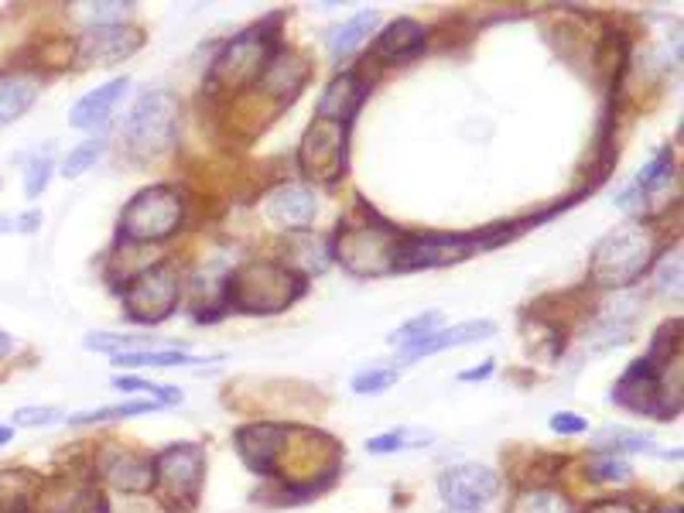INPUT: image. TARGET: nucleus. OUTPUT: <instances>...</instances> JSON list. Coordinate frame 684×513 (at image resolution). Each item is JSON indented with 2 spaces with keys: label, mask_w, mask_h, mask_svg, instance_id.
Returning a JSON list of instances; mask_svg holds the SVG:
<instances>
[{
  "label": "nucleus",
  "mask_w": 684,
  "mask_h": 513,
  "mask_svg": "<svg viewBox=\"0 0 684 513\" xmlns=\"http://www.w3.org/2000/svg\"><path fill=\"white\" fill-rule=\"evenodd\" d=\"M370 83L357 73V68H349V73L336 76L333 83L325 86L322 100H319V121H336L346 124L352 113H357L366 100Z\"/></svg>",
  "instance_id": "16"
},
{
  "label": "nucleus",
  "mask_w": 684,
  "mask_h": 513,
  "mask_svg": "<svg viewBox=\"0 0 684 513\" xmlns=\"http://www.w3.org/2000/svg\"><path fill=\"white\" fill-rule=\"evenodd\" d=\"M185 220V202L172 189V185H154V189L137 192L121 213V233L127 240L140 243H154V240H169L172 233H178Z\"/></svg>",
  "instance_id": "4"
},
{
  "label": "nucleus",
  "mask_w": 684,
  "mask_h": 513,
  "mask_svg": "<svg viewBox=\"0 0 684 513\" xmlns=\"http://www.w3.org/2000/svg\"><path fill=\"white\" fill-rule=\"evenodd\" d=\"M158 401H127L116 408H100V411H83V414H69V425H97V422H113V417H134V414H148L154 411Z\"/></svg>",
  "instance_id": "31"
},
{
  "label": "nucleus",
  "mask_w": 684,
  "mask_h": 513,
  "mask_svg": "<svg viewBox=\"0 0 684 513\" xmlns=\"http://www.w3.org/2000/svg\"><path fill=\"white\" fill-rule=\"evenodd\" d=\"M657 288L664 295H681V253H668L664 261H660V271H657Z\"/></svg>",
  "instance_id": "38"
},
{
  "label": "nucleus",
  "mask_w": 684,
  "mask_h": 513,
  "mask_svg": "<svg viewBox=\"0 0 684 513\" xmlns=\"http://www.w3.org/2000/svg\"><path fill=\"white\" fill-rule=\"evenodd\" d=\"M274 52H277V45L271 41V32L250 28V32L233 38L226 49L220 52V59L212 62L209 79H212V86H220L226 92L253 86L257 79H261L264 65L271 62Z\"/></svg>",
  "instance_id": "6"
},
{
  "label": "nucleus",
  "mask_w": 684,
  "mask_h": 513,
  "mask_svg": "<svg viewBox=\"0 0 684 513\" xmlns=\"http://www.w3.org/2000/svg\"><path fill=\"white\" fill-rule=\"evenodd\" d=\"M442 322H445V315H442L438 309L421 312V315H414V318H408L405 325H400V329L390 336V342H394L397 349H405V346H411V342H418V339H424V336L438 333V329H442Z\"/></svg>",
  "instance_id": "30"
},
{
  "label": "nucleus",
  "mask_w": 684,
  "mask_h": 513,
  "mask_svg": "<svg viewBox=\"0 0 684 513\" xmlns=\"http://www.w3.org/2000/svg\"><path fill=\"white\" fill-rule=\"evenodd\" d=\"M4 229H11V220H4V216H0V233H4Z\"/></svg>",
  "instance_id": "45"
},
{
  "label": "nucleus",
  "mask_w": 684,
  "mask_h": 513,
  "mask_svg": "<svg viewBox=\"0 0 684 513\" xmlns=\"http://www.w3.org/2000/svg\"><path fill=\"white\" fill-rule=\"evenodd\" d=\"M551 431H558V435H582V431H588V422L582 414L558 411V414H551Z\"/></svg>",
  "instance_id": "39"
},
{
  "label": "nucleus",
  "mask_w": 684,
  "mask_h": 513,
  "mask_svg": "<svg viewBox=\"0 0 684 513\" xmlns=\"http://www.w3.org/2000/svg\"><path fill=\"white\" fill-rule=\"evenodd\" d=\"M38 223H41V213H28V216H21V220L11 223V226L21 229V233H32V229H38Z\"/></svg>",
  "instance_id": "42"
},
{
  "label": "nucleus",
  "mask_w": 684,
  "mask_h": 513,
  "mask_svg": "<svg viewBox=\"0 0 684 513\" xmlns=\"http://www.w3.org/2000/svg\"><path fill=\"white\" fill-rule=\"evenodd\" d=\"M206 479V452L196 441H178L154 459V486H161L169 497L196 500L199 486Z\"/></svg>",
  "instance_id": "11"
},
{
  "label": "nucleus",
  "mask_w": 684,
  "mask_h": 513,
  "mask_svg": "<svg viewBox=\"0 0 684 513\" xmlns=\"http://www.w3.org/2000/svg\"><path fill=\"white\" fill-rule=\"evenodd\" d=\"M298 168L315 182H336L346 168V127L315 116L298 145Z\"/></svg>",
  "instance_id": "9"
},
{
  "label": "nucleus",
  "mask_w": 684,
  "mask_h": 513,
  "mask_svg": "<svg viewBox=\"0 0 684 513\" xmlns=\"http://www.w3.org/2000/svg\"><path fill=\"white\" fill-rule=\"evenodd\" d=\"M113 363L124 370H164V366H196L199 356L182 353V349H145V353L113 356Z\"/></svg>",
  "instance_id": "25"
},
{
  "label": "nucleus",
  "mask_w": 684,
  "mask_h": 513,
  "mask_svg": "<svg viewBox=\"0 0 684 513\" xmlns=\"http://www.w3.org/2000/svg\"><path fill=\"white\" fill-rule=\"evenodd\" d=\"M654 261V233L647 223H623L609 229L588 256V274L602 288H630Z\"/></svg>",
  "instance_id": "2"
},
{
  "label": "nucleus",
  "mask_w": 684,
  "mask_h": 513,
  "mask_svg": "<svg viewBox=\"0 0 684 513\" xmlns=\"http://www.w3.org/2000/svg\"><path fill=\"white\" fill-rule=\"evenodd\" d=\"M435 441L432 431L424 428H390L384 435H373L366 441L370 455H394V452H411V449H428Z\"/></svg>",
  "instance_id": "24"
},
{
  "label": "nucleus",
  "mask_w": 684,
  "mask_h": 513,
  "mask_svg": "<svg viewBox=\"0 0 684 513\" xmlns=\"http://www.w3.org/2000/svg\"><path fill=\"white\" fill-rule=\"evenodd\" d=\"M400 373L394 366H373V370H363L357 380H352V393H360V398H370V393H384L390 387H397Z\"/></svg>",
  "instance_id": "33"
},
{
  "label": "nucleus",
  "mask_w": 684,
  "mask_h": 513,
  "mask_svg": "<svg viewBox=\"0 0 684 513\" xmlns=\"http://www.w3.org/2000/svg\"><path fill=\"white\" fill-rule=\"evenodd\" d=\"M588 513H636L630 503H623V500H602V503H596Z\"/></svg>",
  "instance_id": "40"
},
{
  "label": "nucleus",
  "mask_w": 684,
  "mask_h": 513,
  "mask_svg": "<svg viewBox=\"0 0 684 513\" xmlns=\"http://www.w3.org/2000/svg\"><path fill=\"white\" fill-rule=\"evenodd\" d=\"M127 86H130V79H110V83L97 86L92 92H86V97L73 110H69V124L79 127V130H97V127H103L110 116H113L116 103L127 97Z\"/></svg>",
  "instance_id": "17"
},
{
  "label": "nucleus",
  "mask_w": 684,
  "mask_h": 513,
  "mask_svg": "<svg viewBox=\"0 0 684 513\" xmlns=\"http://www.w3.org/2000/svg\"><path fill=\"white\" fill-rule=\"evenodd\" d=\"M178 295H182V281L172 264H154L148 271L134 274L127 288H124V305L127 315L134 322H161L169 318L178 305Z\"/></svg>",
  "instance_id": "8"
},
{
  "label": "nucleus",
  "mask_w": 684,
  "mask_h": 513,
  "mask_svg": "<svg viewBox=\"0 0 684 513\" xmlns=\"http://www.w3.org/2000/svg\"><path fill=\"white\" fill-rule=\"evenodd\" d=\"M424 41H428V32H424L414 17H397L387 25V32H381L373 49L384 62H400V59L418 55L424 49Z\"/></svg>",
  "instance_id": "21"
},
{
  "label": "nucleus",
  "mask_w": 684,
  "mask_h": 513,
  "mask_svg": "<svg viewBox=\"0 0 684 513\" xmlns=\"http://www.w3.org/2000/svg\"><path fill=\"white\" fill-rule=\"evenodd\" d=\"M103 151H107V141H103V137H89V141L76 145L73 151L65 154V161H62V175H65V178H79L83 172H89L92 165H97V161L103 158Z\"/></svg>",
  "instance_id": "29"
},
{
  "label": "nucleus",
  "mask_w": 684,
  "mask_h": 513,
  "mask_svg": "<svg viewBox=\"0 0 684 513\" xmlns=\"http://www.w3.org/2000/svg\"><path fill=\"white\" fill-rule=\"evenodd\" d=\"M137 49H140V35H137L134 28L113 25V28H89L83 55H86L89 62L113 65V62L127 59V55L137 52Z\"/></svg>",
  "instance_id": "20"
},
{
  "label": "nucleus",
  "mask_w": 684,
  "mask_h": 513,
  "mask_svg": "<svg viewBox=\"0 0 684 513\" xmlns=\"http://www.w3.org/2000/svg\"><path fill=\"white\" fill-rule=\"evenodd\" d=\"M100 473L121 493H148V489H154V459L130 449H107L100 455Z\"/></svg>",
  "instance_id": "12"
},
{
  "label": "nucleus",
  "mask_w": 684,
  "mask_h": 513,
  "mask_svg": "<svg viewBox=\"0 0 684 513\" xmlns=\"http://www.w3.org/2000/svg\"><path fill=\"white\" fill-rule=\"evenodd\" d=\"M11 349H14V339L4 333V329H0V356H8L11 353Z\"/></svg>",
  "instance_id": "43"
},
{
  "label": "nucleus",
  "mask_w": 684,
  "mask_h": 513,
  "mask_svg": "<svg viewBox=\"0 0 684 513\" xmlns=\"http://www.w3.org/2000/svg\"><path fill=\"white\" fill-rule=\"evenodd\" d=\"M497 336V322L489 318H476V322H462V325H452V329H438L432 336H424L405 349H397L400 360L405 363H414L421 356H432V353H442V349H452V346H469V342H483V339H493Z\"/></svg>",
  "instance_id": "14"
},
{
  "label": "nucleus",
  "mask_w": 684,
  "mask_h": 513,
  "mask_svg": "<svg viewBox=\"0 0 684 513\" xmlns=\"http://www.w3.org/2000/svg\"><path fill=\"white\" fill-rule=\"evenodd\" d=\"M400 233L387 223H363V226H343L336 256L339 264L357 277H381L394 274V250Z\"/></svg>",
  "instance_id": "5"
},
{
  "label": "nucleus",
  "mask_w": 684,
  "mask_h": 513,
  "mask_svg": "<svg viewBox=\"0 0 684 513\" xmlns=\"http://www.w3.org/2000/svg\"><path fill=\"white\" fill-rule=\"evenodd\" d=\"M178 100L169 89H148L137 97L124 121V145L137 158H158L178 141Z\"/></svg>",
  "instance_id": "3"
},
{
  "label": "nucleus",
  "mask_w": 684,
  "mask_h": 513,
  "mask_svg": "<svg viewBox=\"0 0 684 513\" xmlns=\"http://www.w3.org/2000/svg\"><path fill=\"white\" fill-rule=\"evenodd\" d=\"M8 441H14V425H0V449H4Z\"/></svg>",
  "instance_id": "44"
},
{
  "label": "nucleus",
  "mask_w": 684,
  "mask_h": 513,
  "mask_svg": "<svg viewBox=\"0 0 684 513\" xmlns=\"http://www.w3.org/2000/svg\"><path fill=\"white\" fill-rule=\"evenodd\" d=\"M11 422L17 428H49V425H59L65 422V414L59 408H17L11 414Z\"/></svg>",
  "instance_id": "35"
},
{
  "label": "nucleus",
  "mask_w": 684,
  "mask_h": 513,
  "mask_svg": "<svg viewBox=\"0 0 684 513\" xmlns=\"http://www.w3.org/2000/svg\"><path fill=\"white\" fill-rule=\"evenodd\" d=\"M52 513H110V510H107V500L100 493H92V489H79V493L55 503Z\"/></svg>",
  "instance_id": "37"
},
{
  "label": "nucleus",
  "mask_w": 684,
  "mask_h": 513,
  "mask_svg": "<svg viewBox=\"0 0 684 513\" xmlns=\"http://www.w3.org/2000/svg\"><path fill=\"white\" fill-rule=\"evenodd\" d=\"M585 476L593 483H630L633 470H630V462L620 459V455H602V459L585 465Z\"/></svg>",
  "instance_id": "34"
},
{
  "label": "nucleus",
  "mask_w": 684,
  "mask_h": 513,
  "mask_svg": "<svg viewBox=\"0 0 684 513\" xmlns=\"http://www.w3.org/2000/svg\"><path fill=\"white\" fill-rule=\"evenodd\" d=\"M376 21H381V14H376V11H360V14H352L349 21H343V25L333 28V35H328V55H333L336 62L352 55L370 38V32L376 28Z\"/></svg>",
  "instance_id": "23"
},
{
  "label": "nucleus",
  "mask_w": 684,
  "mask_h": 513,
  "mask_svg": "<svg viewBox=\"0 0 684 513\" xmlns=\"http://www.w3.org/2000/svg\"><path fill=\"white\" fill-rule=\"evenodd\" d=\"M671 175H674V161H671V151H657V158L650 161V165L636 175L626 189H623V196L617 199L620 202V209H626V213H641V209L650 202V196L654 192H660L664 189V185L671 182Z\"/></svg>",
  "instance_id": "19"
},
{
  "label": "nucleus",
  "mask_w": 684,
  "mask_h": 513,
  "mask_svg": "<svg viewBox=\"0 0 684 513\" xmlns=\"http://www.w3.org/2000/svg\"><path fill=\"white\" fill-rule=\"evenodd\" d=\"M510 513H575L569 497L555 493V489H527L513 500Z\"/></svg>",
  "instance_id": "28"
},
{
  "label": "nucleus",
  "mask_w": 684,
  "mask_h": 513,
  "mask_svg": "<svg viewBox=\"0 0 684 513\" xmlns=\"http://www.w3.org/2000/svg\"><path fill=\"white\" fill-rule=\"evenodd\" d=\"M438 493L452 513H480L500 493V476L489 465H452L438 476Z\"/></svg>",
  "instance_id": "10"
},
{
  "label": "nucleus",
  "mask_w": 684,
  "mask_h": 513,
  "mask_svg": "<svg viewBox=\"0 0 684 513\" xmlns=\"http://www.w3.org/2000/svg\"><path fill=\"white\" fill-rule=\"evenodd\" d=\"M285 428L281 425H247L237 431V452L240 459L247 462L250 473H261V476H271L274 473V459L277 452L285 449Z\"/></svg>",
  "instance_id": "15"
},
{
  "label": "nucleus",
  "mask_w": 684,
  "mask_h": 513,
  "mask_svg": "<svg viewBox=\"0 0 684 513\" xmlns=\"http://www.w3.org/2000/svg\"><path fill=\"white\" fill-rule=\"evenodd\" d=\"M86 349L124 356V353H145V349H164V342L158 336H121V333L103 336V333H92V336H86Z\"/></svg>",
  "instance_id": "27"
},
{
  "label": "nucleus",
  "mask_w": 684,
  "mask_h": 513,
  "mask_svg": "<svg viewBox=\"0 0 684 513\" xmlns=\"http://www.w3.org/2000/svg\"><path fill=\"white\" fill-rule=\"evenodd\" d=\"M596 449H602L606 455H623V452H647L654 455L657 446L650 435H641V431H630V428H602L593 441Z\"/></svg>",
  "instance_id": "26"
},
{
  "label": "nucleus",
  "mask_w": 684,
  "mask_h": 513,
  "mask_svg": "<svg viewBox=\"0 0 684 513\" xmlns=\"http://www.w3.org/2000/svg\"><path fill=\"white\" fill-rule=\"evenodd\" d=\"M304 295V274L274 264V261H250L226 281V305L247 315H274L291 309Z\"/></svg>",
  "instance_id": "1"
},
{
  "label": "nucleus",
  "mask_w": 684,
  "mask_h": 513,
  "mask_svg": "<svg viewBox=\"0 0 684 513\" xmlns=\"http://www.w3.org/2000/svg\"><path fill=\"white\" fill-rule=\"evenodd\" d=\"M264 213L281 229H309L319 216V199L304 185H281L264 202Z\"/></svg>",
  "instance_id": "13"
},
{
  "label": "nucleus",
  "mask_w": 684,
  "mask_h": 513,
  "mask_svg": "<svg viewBox=\"0 0 684 513\" xmlns=\"http://www.w3.org/2000/svg\"><path fill=\"white\" fill-rule=\"evenodd\" d=\"M304 79H309V62L277 49L271 55V62L264 65V73H261V79H257V86H261L264 92H271V97H277L281 103H288V100H295L301 92Z\"/></svg>",
  "instance_id": "18"
},
{
  "label": "nucleus",
  "mask_w": 684,
  "mask_h": 513,
  "mask_svg": "<svg viewBox=\"0 0 684 513\" xmlns=\"http://www.w3.org/2000/svg\"><path fill=\"white\" fill-rule=\"evenodd\" d=\"M113 387L124 393H151V401H158V404H182V390L172 384H148V380H137L124 373V377L113 380Z\"/></svg>",
  "instance_id": "32"
},
{
  "label": "nucleus",
  "mask_w": 684,
  "mask_h": 513,
  "mask_svg": "<svg viewBox=\"0 0 684 513\" xmlns=\"http://www.w3.org/2000/svg\"><path fill=\"white\" fill-rule=\"evenodd\" d=\"M503 233H469V237H400L394 250V271H421V267H445L459 264L469 253L493 247Z\"/></svg>",
  "instance_id": "7"
},
{
  "label": "nucleus",
  "mask_w": 684,
  "mask_h": 513,
  "mask_svg": "<svg viewBox=\"0 0 684 513\" xmlns=\"http://www.w3.org/2000/svg\"><path fill=\"white\" fill-rule=\"evenodd\" d=\"M41 79L32 73H8L0 76V127L21 121L38 100Z\"/></svg>",
  "instance_id": "22"
},
{
  "label": "nucleus",
  "mask_w": 684,
  "mask_h": 513,
  "mask_svg": "<svg viewBox=\"0 0 684 513\" xmlns=\"http://www.w3.org/2000/svg\"><path fill=\"white\" fill-rule=\"evenodd\" d=\"M493 373V363H483V366H473V370H462L459 380H486Z\"/></svg>",
  "instance_id": "41"
},
{
  "label": "nucleus",
  "mask_w": 684,
  "mask_h": 513,
  "mask_svg": "<svg viewBox=\"0 0 684 513\" xmlns=\"http://www.w3.org/2000/svg\"><path fill=\"white\" fill-rule=\"evenodd\" d=\"M52 178V154H38L28 161V168H25V196L28 199H38L45 192V185H49Z\"/></svg>",
  "instance_id": "36"
}]
</instances>
